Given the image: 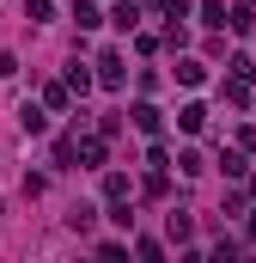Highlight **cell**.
<instances>
[{"label":"cell","mask_w":256,"mask_h":263,"mask_svg":"<svg viewBox=\"0 0 256 263\" xmlns=\"http://www.w3.org/2000/svg\"><path fill=\"white\" fill-rule=\"evenodd\" d=\"M18 129H25V135H43V129H49V117H43L37 104H25V110H18Z\"/></svg>","instance_id":"1"},{"label":"cell","mask_w":256,"mask_h":263,"mask_svg":"<svg viewBox=\"0 0 256 263\" xmlns=\"http://www.w3.org/2000/svg\"><path fill=\"white\" fill-rule=\"evenodd\" d=\"M159 123H165V117H159L153 104H134V129L140 135H159Z\"/></svg>","instance_id":"2"},{"label":"cell","mask_w":256,"mask_h":263,"mask_svg":"<svg viewBox=\"0 0 256 263\" xmlns=\"http://www.w3.org/2000/svg\"><path fill=\"white\" fill-rule=\"evenodd\" d=\"M110 18H116V31H134V25H140V6H134V0H122Z\"/></svg>","instance_id":"3"},{"label":"cell","mask_w":256,"mask_h":263,"mask_svg":"<svg viewBox=\"0 0 256 263\" xmlns=\"http://www.w3.org/2000/svg\"><path fill=\"white\" fill-rule=\"evenodd\" d=\"M92 220H98V208H86V202L67 214V227H73V233H92Z\"/></svg>","instance_id":"4"},{"label":"cell","mask_w":256,"mask_h":263,"mask_svg":"<svg viewBox=\"0 0 256 263\" xmlns=\"http://www.w3.org/2000/svg\"><path fill=\"white\" fill-rule=\"evenodd\" d=\"M98 67H104V73H98L104 86H122V55H104V62H98Z\"/></svg>","instance_id":"5"},{"label":"cell","mask_w":256,"mask_h":263,"mask_svg":"<svg viewBox=\"0 0 256 263\" xmlns=\"http://www.w3.org/2000/svg\"><path fill=\"white\" fill-rule=\"evenodd\" d=\"M177 123H183V129L195 135V129H201V123H207V110H201V104H183V110H177Z\"/></svg>","instance_id":"6"},{"label":"cell","mask_w":256,"mask_h":263,"mask_svg":"<svg viewBox=\"0 0 256 263\" xmlns=\"http://www.w3.org/2000/svg\"><path fill=\"white\" fill-rule=\"evenodd\" d=\"M177 80H183V86H201V80H207V67H201V62H177Z\"/></svg>","instance_id":"7"},{"label":"cell","mask_w":256,"mask_h":263,"mask_svg":"<svg viewBox=\"0 0 256 263\" xmlns=\"http://www.w3.org/2000/svg\"><path fill=\"white\" fill-rule=\"evenodd\" d=\"M73 18H79V31H92V25H98V6H92V0H73Z\"/></svg>","instance_id":"8"},{"label":"cell","mask_w":256,"mask_h":263,"mask_svg":"<svg viewBox=\"0 0 256 263\" xmlns=\"http://www.w3.org/2000/svg\"><path fill=\"white\" fill-rule=\"evenodd\" d=\"M226 25H232V31H250L256 12H250V6H232V12H226Z\"/></svg>","instance_id":"9"},{"label":"cell","mask_w":256,"mask_h":263,"mask_svg":"<svg viewBox=\"0 0 256 263\" xmlns=\"http://www.w3.org/2000/svg\"><path fill=\"white\" fill-rule=\"evenodd\" d=\"M104 196H110V202L128 196V178H122V172H110V178H104Z\"/></svg>","instance_id":"10"},{"label":"cell","mask_w":256,"mask_h":263,"mask_svg":"<svg viewBox=\"0 0 256 263\" xmlns=\"http://www.w3.org/2000/svg\"><path fill=\"white\" fill-rule=\"evenodd\" d=\"M25 12H31V25H43L49 18V0H25Z\"/></svg>","instance_id":"11"},{"label":"cell","mask_w":256,"mask_h":263,"mask_svg":"<svg viewBox=\"0 0 256 263\" xmlns=\"http://www.w3.org/2000/svg\"><path fill=\"white\" fill-rule=\"evenodd\" d=\"M250 239H256V220H250Z\"/></svg>","instance_id":"12"}]
</instances>
